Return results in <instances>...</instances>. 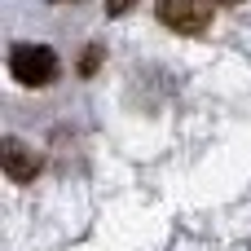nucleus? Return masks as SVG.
Returning <instances> with one entry per match:
<instances>
[{
    "label": "nucleus",
    "mask_w": 251,
    "mask_h": 251,
    "mask_svg": "<svg viewBox=\"0 0 251 251\" xmlns=\"http://www.w3.org/2000/svg\"><path fill=\"white\" fill-rule=\"evenodd\" d=\"M0 159H4V172H9V181H18V185L35 181V172H40V159H35V150H31L26 141H18V137H4V150H0Z\"/></svg>",
    "instance_id": "3"
},
{
    "label": "nucleus",
    "mask_w": 251,
    "mask_h": 251,
    "mask_svg": "<svg viewBox=\"0 0 251 251\" xmlns=\"http://www.w3.org/2000/svg\"><path fill=\"white\" fill-rule=\"evenodd\" d=\"M9 75L26 88H44L57 75V53L49 44H13L9 53Z\"/></svg>",
    "instance_id": "1"
},
{
    "label": "nucleus",
    "mask_w": 251,
    "mask_h": 251,
    "mask_svg": "<svg viewBox=\"0 0 251 251\" xmlns=\"http://www.w3.org/2000/svg\"><path fill=\"white\" fill-rule=\"evenodd\" d=\"M221 4H238V0H221Z\"/></svg>",
    "instance_id": "5"
},
{
    "label": "nucleus",
    "mask_w": 251,
    "mask_h": 251,
    "mask_svg": "<svg viewBox=\"0 0 251 251\" xmlns=\"http://www.w3.org/2000/svg\"><path fill=\"white\" fill-rule=\"evenodd\" d=\"M132 4H137V0H106V9H110V13H128Z\"/></svg>",
    "instance_id": "4"
},
{
    "label": "nucleus",
    "mask_w": 251,
    "mask_h": 251,
    "mask_svg": "<svg viewBox=\"0 0 251 251\" xmlns=\"http://www.w3.org/2000/svg\"><path fill=\"white\" fill-rule=\"evenodd\" d=\"M159 18L181 35H199L212 22V0H159Z\"/></svg>",
    "instance_id": "2"
}]
</instances>
